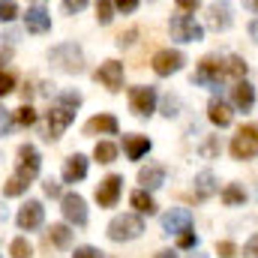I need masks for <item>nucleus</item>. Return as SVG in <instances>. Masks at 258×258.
Listing matches in <instances>:
<instances>
[{"label": "nucleus", "mask_w": 258, "mask_h": 258, "mask_svg": "<svg viewBox=\"0 0 258 258\" xmlns=\"http://www.w3.org/2000/svg\"><path fill=\"white\" fill-rule=\"evenodd\" d=\"M219 150H222V147H219V135H210V138L201 144V156H204V159H216Z\"/></svg>", "instance_id": "nucleus-32"}, {"label": "nucleus", "mask_w": 258, "mask_h": 258, "mask_svg": "<svg viewBox=\"0 0 258 258\" xmlns=\"http://www.w3.org/2000/svg\"><path fill=\"white\" fill-rule=\"evenodd\" d=\"M243 6H246V9H252V12H258V0H243Z\"/></svg>", "instance_id": "nucleus-48"}, {"label": "nucleus", "mask_w": 258, "mask_h": 258, "mask_svg": "<svg viewBox=\"0 0 258 258\" xmlns=\"http://www.w3.org/2000/svg\"><path fill=\"white\" fill-rule=\"evenodd\" d=\"M21 126H33L36 123V111L30 108V105H24V108H18V117H15Z\"/></svg>", "instance_id": "nucleus-36"}, {"label": "nucleus", "mask_w": 258, "mask_h": 258, "mask_svg": "<svg viewBox=\"0 0 258 258\" xmlns=\"http://www.w3.org/2000/svg\"><path fill=\"white\" fill-rule=\"evenodd\" d=\"M174 3H177L180 12H195V9L201 6V0H174Z\"/></svg>", "instance_id": "nucleus-44"}, {"label": "nucleus", "mask_w": 258, "mask_h": 258, "mask_svg": "<svg viewBox=\"0 0 258 258\" xmlns=\"http://www.w3.org/2000/svg\"><path fill=\"white\" fill-rule=\"evenodd\" d=\"M87 135H117V117L114 114H96V117H90L87 120V126H84Z\"/></svg>", "instance_id": "nucleus-18"}, {"label": "nucleus", "mask_w": 258, "mask_h": 258, "mask_svg": "<svg viewBox=\"0 0 258 258\" xmlns=\"http://www.w3.org/2000/svg\"><path fill=\"white\" fill-rule=\"evenodd\" d=\"M189 258H207V255H198V252H195V255H189Z\"/></svg>", "instance_id": "nucleus-50"}, {"label": "nucleus", "mask_w": 258, "mask_h": 258, "mask_svg": "<svg viewBox=\"0 0 258 258\" xmlns=\"http://www.w3.org/2000/svg\"><path fill=\"white\" fill-rule=\"evenodd\" d=\"M48 57H51V63L57 66L60 72H69V75H78V72H84V54H81V48H78L75 42L54 45Z\"/></svg>", "instance_id": "nucleus-1"}, {"label": "nucleus", "mask_w": 258, "mask_h": 258, "mask_svg": "<svg viewBox=\"0 0 258 258\" xmlns=\"http://www.w3.org/2000/svg\"><path fill=\"white\" fill-rule=\"evenodd\" d=\"M156 258H177V255H174L171 249H165V252H159V255H156Z\"/></svg>", "instance_id": "nucleus-49"}, {"label": "nucleus", "mask_w": 258, "mask_h": 258, "mask_svg": "<svg viewBox=\"0 0 258 258\" xmlns=\"http://www.w3.org/2000/svg\"><path fill=\"white\" fill-rule=\"evenodd\" d=\"M27 186H30L27 180H21L18 174H12V177H9V180L3 183V195H6V198H15V195L27 192Z\"/></svg>", "instance_id": "nucleus-29"}, {"label": "nucleus", "mask_w": 258, "mask_h": 258, "mask_svg": "<svg viewBox=\"0 0 258 258\" xmlns=\"http://www.w3.org/2000/svg\"><path fill=\"white\" fill-rule=\"evenodd\" d=\"M177 108H180V99L168 93V96H165V102H162V114H165V117H177V114H180Z\"/></svg>", "instance_id": "nucleus-35"}, {"label": "nucleus", "mask_w": 258, "mask_h": 258, "mask_svg": "<svg viewBox=\"0 0 258 258\" xmlns=\"http://www.w3.org/2000/svg\"><path fill=\"white\" fill-rule=\"evenodd\" d=\"M42 219H45V207H42L39 201H27V204H21L18 216H15V222H18L21 231H33V228H39Z\"/></svg>", "instance_id": "nucleus-10"}, {"label": "nucleus", "mask_w": 258, "mask_h": 258, "mask_svg": "<svg viewBox=\"0 0 258 258\" xmlns=\"http://www.w3.org/2000/svg\"><path fill=\"white\" fill-rule=\"evenodd\" d=\"M243 75H246V60H240V57H228L225 60V78H231L237 84V81H243Z\"/></svg>", "instance_id": "nucleus-27"}, {"label": "nucleus", "mask_w": 258, "mask_h": 258, "mask_svg": "<svg viewBox=\"0 0 258 258\" xmlns=\"http://www.w3.org/2000/svg\"><path fill=\"white\" fill-rule=\"evenodd\" d=\"M96 81L105 84L111 93H117V90L123 87V63H117V60H105V63L96 69Z\"/></svg>", "instance_id": "nucleus-13"}, {"label": "nucleus", "mask_w": 258, "mask_h": 258, "mask_svg": "<svg viewBox=\"0 0 258 258\" xmlns=\"http://www.w3.org/2000/svg\"><path fill=\"white\" fill-rule=\"evenodd\" d=\"M84 177H87V156L72 153L63 165V183H78V180H84Z\"/></svg>", "instance_id": "nucleus-17"}, {"label": "nucleus", "mask_w": 258, "mask_h": 258, "mask_svg": "<svg viewBox=\"0 0 258 258\" xmlns=\"http://www.w3.org/2000/svg\"><path fill=\"white\" fill-rule=\"evenodd\" d=\"M12 87H15V78H12V72H3V69H0V96L12 93Z\"/></svg>", "instance_id": "nucleus-39"}, {"label": "nucleus", "mask_w": 258, "mask_h": 258, "mask_svg": "<svg viewBox=\"0 0 258 258\" xmlns=\"http://www.w3.org/2000/svg\"><path fill=\"white\" fill-rule=\"evenodd\" d=\"M216 192H219V183H216L213 171L195 174V198H198V201H207V198H213Z\"/></svg>", "instance_id": "nucleus-19"}, {"label": "nucleus", "mask_w": 258, "mask_h": 258, "mask_svg": "<svg viewBox=\"0 0 258 258\" xmlns=\"http://www.w3.org/2000/svg\"><path fill=\"white\" fill-rule=\"evenodd\" d=\"M216 255L219 258H234L237 255V246H234L231 240H222V243H216Z\"/></svg>", "instance_id": "nucleus-38"}, {"label": "nucleus", "mask_w": 258, "mask_h": 258, "mask_svg": "<svg viewBox=\"0 0 258 258\" xmlns=\"http://www.w3.org/2000/svg\"><path fill=\"white\" fill-rule=\"evenodd\" d=\"M48 243H54L57 249H66L69 243H72V231H69V225H51L48 228Z\"/></svg>", "instance_id": "nucleus-24"}, {"label": "nucleus", "mask_w": 258, "mask_h": 258, "mask_svg": "<svg viewBox=\"0 0 258 258\" xmlns=\"http://www.w3.org/2000/svg\"><path fill=\"white\" fill-rule=\"evenodd\" d=\"M129 201H132V207H135L138 213H147V216H150V213H156V204H153V198L147 195V189H135Z\"/></svg>", "instance_id": "nucleus-25"}, {"label": "nucleus", "mask_w": 258, "mask_h": 258, "mask_svg": "<svg viewBox=\"0 0 258 258\" xmlns=\"http://www.w3.org/2000/svg\"><path fill=\"white\" fill-rule=\"evenodd\" d=\"M168 30H171V39H177V42H198L204 36V27L189 15H174L168 21Z\"/></svg>", "instance_id": "nucleus-3"}, {"label": "nucleus", "mask_w": 258, "mask_h": 258, "mask_svg": "<svg viewBox=\"0 0 258 258\" xmlns=\"http://www.w3.org/2000/svg\"><path fill=\"white\" fill-rule=\"evenodd\" d=\"M111 18H114V0H96V21L111 24Z\"/></svg>", "instance_id": "nucleus-30"}, {"label": "nucleus", "mask_w": 258, "mask_h": 258, "mask_svg": "<svg viewBox=\"0 0 258 258\" xmlns=\"http://www.w3.org/2000/svg\"><path fill=\"white\" fill-rule=\"evenodd\" d=\"M60 210H63V216H66L69 225H78V228L87 225V204H84V198L78 192H66L63 198H60Z\"/></svg>", "instance_id": "nucleus-9"}, {"label": "nucleus", "mask_w": 258, "mask_h": 258, "mask_svg": "<svg viewBox=\"0 0 258 258\" xmlns=\"http://www.w3.org/2000/svg\"><path fill=\"white\" fill-rule=\"evenodd\" d=\"M231 99H234V105H237L240 111H249V108H252V102H255V90H252V84H249L246 78H243V81H237V84H234V96H231Z\"/></svg>", "instance_id": "nucleus-21"}, {"label": "nucleus", "mask_w": 258, "mask_h": 258, "mask_svg": "<svg viewBox=\"0 0 258 258\" xmlns=\"http://www.w3.org/2000/svg\"><path fill=\"white\" fill-rule=\"evenodd\" d=\"M141 231H144V222H141V216H135V213L114 216V219L108 222V237L117 240V243H123V240H135Z\"/></svg>", "instance_id": "nucleus-2"}, {"label": "nucleus", "mask_w": 258, "mask_h": 258, "mask_svg": "<svg viewBox=\"0 0 258 258\" xmlns=\"http://www.w3.org/2000/svg\"><path fill=\"white\" fill-rule=\"evenodd\" d=\"M12 126H15L12 111H9V108H0V138H3V135H9V132H12Z\"/></svg>", "instance_id": "nucleus-34"}, {"label": "nucleus", "mask_w": 258, "mask_h": 258, "mask_svg": "<svg viewBox=\"0 0 258 258\" xmlns=\"http://www.w3.org/2000/svg\"><path fill=\"white\" fill-rule=\"evenodd\" d=\"M114 6H117L120 12H135V9H138V0H114Z\"/></svg>", "instance_id": "nucleus-45"}, {"label": "nucleus", "mask_w": 258, "mask_h": 258, "mask_svg": "<svg viewBox=\"0 0 258 258\" xmlns=\"http://www.w3.org/2000/svg\"><path fill=\"white\" fill-rule=\"evenodd\" d=\"M123 147H126V156L129 159H141V156H147L150 153V138L147 135H126V141H123Z\"/></svg>", "instance_id": "nucleus-22"}, {"label": "nucleus", "mask_w": 258, "mask_h": 258, "mask_svg": "<svg viewBox=\"0 0 258 258\" xmlns=\"http://www.w3.org/2000/svg\"><path fill=\"white\" fill-rule=\"evenodd\" d=\"M249 36H252V39L258 42V18L252 21V24H249Z\"/></svg>", "instance_id": "nucleus-47"}, {"label": "nucleus", "mask_w": 258, "mask_h": 258, "mask_svg": "<svg viewBox=\"0 0 258 258\" xmlns=\"http://www.w3.org/2000/svg\"><path fill=\"white\" fill-rule=\"evenodd\" d=\"M87 6V0H63V9L69 12V15H75V12H81Z\"/></svg>", "instance_id": "nucleus-43"}, {"label": "nucleus", "mask_w": 258, "mask_h": 258, "mask_svg": "<svg viewBox=\"0 0 258 258\" xmlns=\"http://www.w3.org/2000/svg\"><path fill=\"white\" fill-rule=\"evenodd\" d=\"M24 27H27L30 33H48V30H51V15H48V9L30 6L27 15H24Z\"/></svg>", "instance_id": "nucleus-16"}, {"label": "nucleus", "mask_w": 258, "mask_h": 258, "mask_svg": "<svg viewBox=\"0 0 258 258\" xmlns=\"http://www.w3.org/2000/svg\"><path fill=\"white\" fill-rule=\"evenodd\" d=\"M39 168H42V159H39V150L33 147V144H21L18 147V177L21 180H36V174H39Z\"/></svg>", "instance_id": "nucleus-5"}, {"label": "nucleus", "mask_w": 258, "mask_h": 258, "mask_svg": "<svg viewBox=\"0 0 258 258\" xmlns=\"http://www.w3.org/2000/svg\"><path fill=\"white\" fill-rule=\"evenodd\" d=\"M9 252H12V258H30L33 255V246H30L24 237H15L12 246H9Z\"/></svg>", "instance_id": "nucleus-31"}, {"label": "nucleus", "mask_w": 258, "mask_h": 258, "mask_svg": "<svg viewBox=\"0 0 258 258\" xmlns=\"http://www.w3.org/2000/svg\"><path fill=\"white\" fill-rule=\"evenodd\" d=\"M177 246H180V249H195V246H198V237L192 234V228L183 231V234H177Z\"/></svg>", "instance_id": "nucleus-37"}, {"label": "nucleus", "mask_w": 258, "mask_h": 258, "mask_svg": "<svg viewBox=\"0 0 258 258\" xmlns=\"http://www.w3.org/2000/svg\"><path fill=\"white\" fill-rule=\"evenodd\" d=\"M129 108H132V114H138V117H150L153 111H156V90L147 84V87H132L129 90Z\"/></svg>", "instance_id": "nucleus-8"}, {"label": "nucleus", "mask_w": 258, "mask_h": 258, "mask_svg": "<svg viewBox=\"0 0 258 258\" xmlns=\"http://www.w3.org/2000/svg\"><path fill=\"white\" fill-rule=\"evenodd\" d=\"M189 228H192V213L186 207H174L162 216V231L165 234H183Z\"/></svg>", "instance_id": "nucleus-11"}, {"label": "nucleus", "mask_w": 258, "mask_h": 258, "mask_svg": "<svg viewBox=\"0 0 258 258\" xmlns=\"http://www.w3.org/2000/svg\"><path fill=\"white\" fill-rule=\"evenodd\" d=\"M42 189H45V195H48V198H57V195H60V183L45 180V183H42Z\"/></svg>", "instance_id": "nucleus-46"}, {"label": "nucleus", "mask_w": 258, "mask_h": 258, "mask_svg": "<svg viewBox=\"0 0 258 258\" xmlns=\"http://www.w3.org/2000/svg\"><path fill=\"white\" fill-rule=\"evenodd\" d=\"M15 15H18V3L15 0H0V24L12 21Z\"/></svg>", "instance_id": "nucleus-33"}, {"label": "nucleus", "mask_w": 258, "mask_h": 258, "mask_svg": "<svg viewBox=\"0 0 258 258\" xmlns=\"http://www.w3.org/2000/svg\"><path fill=\"white\" fill-rule=\"evenodd\" d=\"M231 156L234 159H252V156H258V126H243L231 138Z\"/></svg>", "instance_id": "nucleus-4"}, {"label": "nucleus", "mask_w": 258, "mask_h": 258, "mask_svg": "<svg viewBox=\"0 0 258 258\" xmlns=\"http://www.w3.org/2000/svg\"><path fill=\"white\" fill-rule=\"evenodd\" d=\"M183 63H186V57L180 51H171V48H162V51L153 54V72L156 75H171V72H177Z\"/></svg>", "instance_id": "nucleus-14"}, {"label": "nucleus", "mask_w": 258, "mask_h": 258, "mask_svg": "<svg viewBox=\"0 0 258 258\" xmlns=\"http://www.w3.org/2000/svg\"><path fill=\"white\" fill-rule=\"evenodd\" d=\"M243 255H246V258H258V234H252V237L246 240V246H243Z\"/></svg>", "instance_id": "nucleus-42"}, {"label": "nucleus", "mask_w": 258, "mask_h": 258, "mask_svg": "<svg viewBox=\"0 0 258 258\" xmlns=\"http://www.w3.org/2000/svg\"><path fill=\"white\" fill-rule=\"evenodd\" d=\"M60 102H63V105H69V108H78V105H81V93L66 90V93H60Z\"/></svg>", "instance_id": "nucleus-40"}, {"label": "nucleus", "mask_w": 258, "mask_h": 258, "mask_svg": "<svg viewBox=\"0 0 258 258\" xmlns=\"http://www.w3.org/2000/svg\"><path fill=\"white\" fill-rule=\"evenodd\" d=\"M192 81L201 84V87H219L225 81V63L222 60H213V57L201 60V66L195 69V75H192Z\"/></svg>", "instance_id": "nucleus-7"}, {"label": "nucleus", "mask_w": 258, "mask_h": 258, "mask_svg": "<svg viewBox=\"0 0 258 258\" xmlns=\"http://www.w3.org/2000/svg\"><path fill=\"white\" fill-rule=\"evenodd\" d=\"M93 156H96V162L108 165V162L117 159V144H111V141H99V144L93 147Z\"/></svg>", "instance_id": "nucleus-26"}, {"label": "nucleus", "mask_w": 258, "mask_h": 258, "mask_svg": "<svg viewBox=\"0 0 258 258\" xmlns=\"http://www.w3.org/2000/svg\"><path fill=\"white\" fill-rule=\"evenodd\" d=\"M222 201H225L228 207H237V204H243V201H246L243 186H237V183H228V186L222 189Z\"/></svg>", "instance_id": "nucleus-28"}, {"label": "nucleus", "mask_w": 258, "mask_h": 258, "mask_svg": "<svg viewBox=\"0 0 258 258\" xmlns=\"http://www.w3.org/2000/svg\"><path fill=\"white\" fill-rule=\"evenodd\" d=\"M138 183H141L144 189H159V186L165 183V168H162V165H144V168L138 171Z\"/></svg>", "instance_id": "nucleus-20"}, {"label": "nucleus", "mask_w": 258, "mask_h": 258, "mask_svg": "<svg viewBox=\"0 0 258 258\" xmlns=\"http://www.w3.org/2000/svg\"><path fill=\"white\" fill-rule=\"evenodd\" d=\"M207 114H210V120H213L216 126H228V123H231V108H228L222 99H210Z\"/></svg>", "instance_id": "nucleus-23"}, {"label": "nucleus", "mask_w": 258, "mask_h": 258, "mask_svg": "<svg viewBox=\"0 0 258 258\" xmlns=\"http://www.w3.org/2000/svg\"><path fill=\"white\" fill-rule=\"evenodd\" d=\"M207 24H210L213 30H228V27H231V3H228V0L210 3V9H207Z\"/></svg>", "instance_id": "nucleus-15"}, {"label": "nucleus", "mask_w": 258, "mask_h": 258, "mask_svg": "<svg viewBox=\"0 0 258 258\" xmlns=\"http://www.w3.org/2000/svg\"><path fill=\"white\" fill-rule=\"evenodd\" d=\"M75 120V108H69L63 102H57L51 111H48V126H45V138L48 141H54V138H60L66 132V126Z\"/></svg>", "instance_id": "nucleus-6"}, {"label": "nucleus", "mask_w": 258, "mask_h": 258, "mask_svg": "<svg viewBox=\"0 0 258 258\" xmlns=\"http://www.w3.org/2000/svg\"><path fill=\"white\" fill-rule=\"evenodd\" d=\"M72 258H102V252H99V249H93V246H78Z\"/></svg>", "instance_id": "nucleus-41"}, {"label": "nucleus", "mask_w": 258, "mask_h": 258, "mask_svg": "<svg viewBox=\"0 0 258 258\" xmlns=\"http://www.w3.org/2000/svg\"><path fill=\"white\" fill-rule=\"evenodd\" d=\"M120 189H123V177H120V174H108V177L96 186V201H99V207H114L117 198H120Z\"/></svg>", "instance_id": "nucleus-12"}]
</instances>
